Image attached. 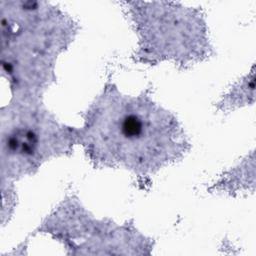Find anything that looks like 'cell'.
Listing matches in <instances>:
<instances>
[{
	"label": "cell",
	"instance_id": "6da1fadb",
	"mask_svg": "<svg viewBox=\"0 0 256 256\" xmlns=\"http://www.w3.org/2000/svg\"><path fill=\"white\" fill-rule=\"evenodd\" d=\"M106 101L94 109L83 135L103 161L150 170L181 147L175 122L157 106L120 96Z\"/></svg>",
	"mask_w": 256,
	"mask_h": 256
},
{
	"label": "cell",
	"instance_id": "7a4b0ae2",
	"mask_svg": "<svg viewBox=\"0 0 256 256\" xmlns=\"http://www.w3.org/2000/svg\"><path fill=\"white\" fill-rule=\"evenodd\" d=\"M26 113L16 115V122H8L7 129L3 128L2 152L7 156L9 168L33 167L38 163L47 151L52 154L54 150L47 147L48 138H55V131L59 129L52 127V121L39 119L38 113Z\"/></svg>",
	"mask_w": 256,
	"mask_h": 256
}]
</instances>
